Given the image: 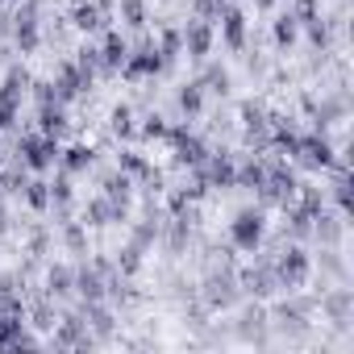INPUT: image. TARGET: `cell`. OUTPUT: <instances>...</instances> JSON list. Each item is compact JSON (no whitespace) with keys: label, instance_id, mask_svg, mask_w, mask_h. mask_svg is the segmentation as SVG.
I'll return each instance as SVG.
<instances>
[{"label":"cell","instance_id":"7c38bea8","mask_svg":"<svg viewBox=\"0 0 354 354\" xmlns=\"http://www.w3.org/2000/svg\"><path fill=\"white\" fill-rule=\"evenodd\" d=\"M30 205H34V209H46V205H50V184L34 180V184H30Z\"/></svg>","mask_w":354,"mask_h":354},{"label":"cell","instance_id":"8fae6325","mask_svg":"<svg viewBox=\"0 0 354 354\" xmlns=\"http://www.w3.org/2000/svg\"><path fill=\"white\" fill-rule=\"evenodd\" d=\"M275 42H279V46H292V42H296V17H283V21L275 26Z\"/></svg>","mask_w":354,"mask_h":354},{"label":"cell","instance_id":"9c48e42d","mask_svg":"<svg viewBox=\"0 0 354 354\" xmlns=\"http://www.w3.org/2000/svg\"><path fill=\"white\" fill-rule=\"evenodd\" d=\"M59 162H63L67 175H80V171L92 167V150L88 146H67V150H59Z\"/></svg>","mask_w":354,"mask_h":354},{"label":"cell","instance_id":"9a60e30c","mask_svg":"<svg viewBox=\"0 0 354 354\" xmlns=\"http://www.w3.org/2000/svg\"><path fill=\"white\" fill-rule=\"evenodd\" d=\"M205 84H213V88H209V92H225V88H230V75H225V71H221V67H213V71H209V75H205Z\"/></svg>","mask_w":354,"mask_h":354},{"label":"cell","instance_id":"e0dca14e","mask_svg":"<svg viewBox=\"0 0 354 354\" xmlns=\"http://www.w3.org/2000/svg\"><path fill=\"white\" fill-rule=\"evenodd\" d=\"M50 288H55V292H67V271H63V267L50 271Z\"/></svg>","mask_w":354,"mask_h":354},{"label":"cell","instance_id":"2e32d148","mask_svg":"<svg viewBox=\"0 0 354 354\" xmlns=\"http://www.w3.org/2000/svg\"><path fill=\"white\" fill-rule=\"evenodd\" d=\"M142 133H146V138H162V133H167V125H162L158 117H146V125H142Z\"/></svg>","mask_w":354,"mask_h":354},{"label":"cell","instance_id":"8992f818","mask_svg":"<svg viewBox=\"0 0 354 354\" xmlns=\"http://www.w3.org/2000/svg\"><path fill=\"white\" fill-rule=\"evenodd\" d=\"M184 46H188L192 59H205L209 46H213V30H209V21H192V26L184 30Z\"/></svg>","mask_w":354,"mask_h":354},{"label":"cell","instance_id":"277c9868","mask_svg":"<svg viewBox=\"0 0 354 354\" xmlns=\"http://www.w3.org/2000/svg\"><path fill=\"white\" fill-rule=\"evenodd\" d=\"M304 275H308V259H304V250H283V259L275 263V279H279V288H296V283H304Z\"/></svg>","mask_w":354,"mask_h":354},{"label":"cell","instance_id":"5bb4252c","mask_svg":"<svg viewBox=\"0 0 354 354\" xmlns=\"http://www.w3.org/2000/svg\"><path fill=\"white\" fill-rule=\"evenodd\" d=\"M96 17H100V13L88 5V9H80V13H75V26H80V30H96V26H100Z\"/></svg>","mask_w":354,"mask_h":354},{"label":"cell","instance_id":"7a4b0ae2","mask_svg":"<svg viewBox=\"0 0 354 354\" xmlns=\"http://www.w3.org/2000/svg\"><path fill=\"white\" fill-rule=\"evenodd\" d=\"M17 150H21V162L42 175V171H50V167H59V150H63V146H59L55 133H30V138H21Z\"/></svg>","mask_w":354,"mask_h":354},{"label":"cell","instance_id":"5b68a950","mask_svg":"<svg viewBox=\"0 0 354 354\" xmlns=\"http://www.w3.org/2000/svg\"><path fill=\"white\" fill-rule=\"evenodd\" d=\"M221 38H225L230 50H242L246 46V17L238 9H225L221 13Z\"/></svg>","mask_w":354,"mask_h":354},{"label":"cell","instance_id":"ac0fdd59","mask_svg":"<svg viewBox=\"0 0 354 354\" xmlns=\"http://www.w3.org/2000/svg\"><path fill=\"white\" fill-rule=\"evenodd\" d=\"M259 5H263V9H271V5H275V0H259Z\"/></svg>","mask_w":354,"mask_h":354},{"label":"cell","instance_id":"52a82bcc","mask_svg":"<svg viewBox=\"0 0 354 354\" xmlns=\"http://www.w3.org/2000/svg\"><path fill=\"white\" fill-rule=\"evenodd\" d=\"M100 59H104V71H117V67L129 59V42H125L117 30H109V34H104V50H100Z\"/></svg>","mask_w":354,"mask_h":354},{"label":"cell","instance_id":"3957f363","mask_svg":"<svg viewBox=\"0 0 354 354\" xmlns=\"http://www.w3.org/2000/svg\"><path fill=\"white\" fill-rule=\"evenodd\" d=\"M162 63H167V59L158 55V46H142V50H133L121 67H125V75H129V80H146V75H158V71H162Z\"/></svg>","mask_w":354,"mask_h":354},{"label":"cell","instance_id":"6da1fadb","mask_svg":"<svg viewBox=\"0 0 354 354\" xmlns=\"http://www.w3.org/2000/svg\"><path fill=\"white\" fill-rule=\"evenodd\" d=\"M263 234H267L263 209H238V213H234V221H230V242H234V250L254 254L259 242H263Z\"/></svg>","mask_w":354,"mask_h":354},{"label":"cell","instance_id":"30bf717a","mask_svg":"<svg viewBox=\"0 0 354 354\" xmlns=\"http://www.w3.org/2000/svg\"><path fill=\"white\" fill-rule=\"evenodd\" d=\"M201 104H205V84H201V80H196V84H184V88H180V109H184L188 117H196Z\"/></svg>","mask_w":354,"mask_h":354},{"label":"cell","instance_id":"4fadbf2b","mask_svg":"<svg viewBox=\"0 0 354 354\" xmlns=\"http://www.w3.org/2000/svg\"><path fill=\"white\" fill-rule=\"evenodd\" d=\"M121 13L129 17V26H142V21H146V9H142V0H121Z\"/></svg>","mask_w":354,"mask_h":354},{"label":"cell","instance_id":"ba28073f","mask_svg":"<svg viewBox=\"0 0 354 354\" xmlns=\"http://www.w3.org/2000/svg\"><path fill=\"white\" fill-rule=\"evenodd\" d=\"M234 175H238V171H234V162H230V158H221V154L205 162V180H209L213 188H234Z\"/></svg>","mask_w":354,"mask_h":354}]
</instances>
